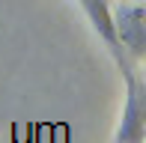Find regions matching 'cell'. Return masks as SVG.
Returning <instances> with one entry per match:
<instances>
[{
	"instance_id": "6da1fadb",
	"label": "cell",
	"mask_w": 146,
	"mask_h": 143,
	"mask_svg": "<svg viewBox=\"0 0 146 143\" xmlns=\"http://www.w3.org/2000/svg\"><path fill=\"white\" fill-rule=\"evenodd\" d=\"M113 27H116L119 45H125L134 57H143V51H146V12H143V6H119L113 15Z\"/></svg>"
},
{
	"instance_id": "7a4b0ae2",
	"label": "cell",
	"mask_w": 146,
	"mask_h": 143,
	"mask_svg": "<svg viewBox=\"0 0 146 143\" xmlns=\"http://www.w3.org/2000/svg\"><path fill=\"white\" fill-rule=\"evenodd\" d=\"M146 113H143V101H140V89L137 81L128 75V93H125V107H122V119L116 128V143H143L146 134Z\"/></svg>"
},
{
	"instance_id": "3957f363",
	"label": "cell",
	"mask_w": 146,
	"mask_h": 143,
	"mask_svg": "<svg viewBox=\"0 0 146 143\" xmlns=\"http://www.w3.org/2000/svg\"><path fill=\"white\" fill-rule=\"evenodd\" d=\"M81 6H84V12H87L92 30H96V33L110 45V51L122 60V45H119V36H116V27H113V12H110V6L104 3V0H81Z\"/></svg>"
}]
</instances>
